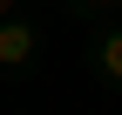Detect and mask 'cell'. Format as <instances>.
Segmentation results:
<instances>
[{
  "mask_svg": "<svg viewBox=\"0 0 122 115\" xmlns=\"http://www.w3.org/2000/svg\"><path fill=\"white\" fill-rule=\"evenodd\" d=\"M81 7H115V0H81Z\"/></svg>",
  "mask_w": 122,
  "mask_h": 115,
  "instance_id": "obj_3",
  "label": "cell"
},
{
  "mask_svg": "<svg viewBox=\"0 0 122 115\" xmlns=\"http://www.w3.org/2000/svg\"><path fill=\"white\" fill-rule=\"evenodd\" d=\"M34 48H41V34L27 20H0V68H27Z\"/></svg>",
  "mask_w": 122,
  "mask_h": 115,
  "instance_id": "obj_1",
  "label": "cell"
},
{
  "mask_svg": "<svg viewBox=\"0 0 122 115\" xmlns=\"http://www.w3.org/2000/svg\"><path fill=\"white\" fill-rule=\"evenodd\" d=\"M102 75H109V81H122V34H109V41H102Z\"/></svg>",
  "mask_w": 122,
  "mask_h": 115,
  "instance_id": "obj_2",
  "label": "cell"
},
{
  "mask_svg": "<svg viewBox=\"0 0 122 115\" xmlns=\"http://www.w3.org/2000/svg\"><path fill=\"white\" fill-rule=\"evenodd\" d=\"M7 14H14V0H0V20H7Z\"/></svg>",
  "mask_w": 122,
  "mask_h": 115,
  "instance_id": "obj_4",
  "label": "cell"
}]
</instances>
